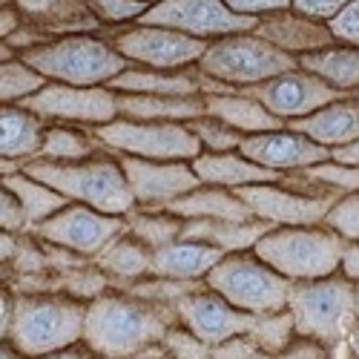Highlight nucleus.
<instances>
[{
  "label": "nucleus",
  "instance_id": "1",
  "mask_svg": "<svg viewBox=\"0 0 359 359\" xmlns=\"http://www.w3.org/2000/svg\"><path fill=\"white\" fill-rule=\"evenodd\" d=\"M175 308L156 305L133 293H101L86 302L83 345L101 359H133L164 342Z\"/></svg>",
  "mask_w": 359,
  "mask_h": 359
},
{
  "label": "nucleus",
  "instance_id": "2",
  "mask_svg": "<svg viewBox=\"0 0 359 359\" xmlns=\"http://www.w3.org/2000/svg\"><path fill=\"white\" fill-rule=\"evenodd\" d=\"M86 302L64 293H18L9 342L29 359H43L83 342Z\"/></svg>",
  "mask_w": 359,
  "mask_h": 359
},
{
  "label": "nucleus",
  "instance_id": "3",
  "mask_svg": "<svg viewBox=\"0 0 359 359\" xmlns=\"http://www.w3.org/2000/svg\"><path fill=\"white\" fill-rule=\"evenodd\" d=\"M32 178L49 184L72 204L93 207L107 216L127 219L135 210V198L127 184V175L121 170V161L109 153L95 156L78 164H49V161H29L26 170Z\"/></svg>",
  "mask_w": 359,
  "mask_h": 359
},
{
  "label": "nucleus",
  "instance_id": "4",
  "mask_svg": "<svg viewBox=\"0 0 359 359\" xmlns=\"http://www.w3.org/2000/svg\"><path fill=\"white\" fill-rule=\"evenodd\" d=\"M299 61L264 38L248 32V35H230L210 41L204 57L198 61L204 81V95H224L236 89H250L259 83L273 81L290 69H296Z\"/></svg>",
  "mask_w": 359,
  "mask_h": 359
},
{
  "label": "nucleus",
  "instance_id": "5",
  "mask_svg": "<svg viewBox=\"0 0 359 359\" xmlns=\"http://www.w3.org/2000/svg\"><path fill=\"white\" fill-rule=\"evenodd\" d=\"M49 83L107 86L133 64L101 35H69L20 55Z\"/></svg>",
  "mask_w": 359,
  "mask_h": 359
},
{
  "label": "nucleus",
  "instance_id": "6",
  "mask_svg": "<svg viewBox=\"0 0 359 359\" xmlns=\"http://www.w3.org/2000/svg\"><path fill=\"white\" fill-rule=\"evenodd\" d=\"M345 250L348 245L325 224L273 227L253 248V253L264 264H271L276 273H282L290 282H316L342 273Z\"/></svg>",
  "mask_w": 359,
  "mask_h": 359
},
{
  "label": "nucleus",
  "instance_id": "7",
  "mask_svg": "<svg viewBox=\"0 0 359 359\" xmlns=\"http://www.w3.org/2000/svg\"><path fill=\"white\" fill-rule=\"evenodd\" d=\"M287 311L296 325V337L337 348L348 339L351 325L359 319L356 282H351L345 273L316 282H293Z\"/></svg>",
  "mask_w": 359,
  "mask_h": 359
},
{
  "label": "nucleus",
  "instance_id": "8",
  "mask_svg": "<svg viewBox=\"0 0 359 359\" xmlns=\"http://www.w3.org/2000/svg\"><path fill=\"white\" fill-rule=\"evenodd\" d=\"M204 285L224 296L227 302L245 313L267 316L287 311V299L293 282L276 273L271 264H264L253 250L250 253H230L224 256L210 273Z\"/></svg>",
  "mask_w": 359,
  "mask_h": 359
},
{
  "label": "nucleus",
  "instance_id": "9",
  "mask_svg": "<svg viewBox=\"0 0 359 359\" xmlns=\"http://www.w3.org/2000/svg\"><path fill=\"white\" fill-rule=\"evenodd\" d=\"M95 141L109 156H130L147 161H193L204 149L187 124H158V121H115L93 130Z\"/></svg>",
  "mask_w": 359,
  "mask_h": 359
},
{
  "label": "nucleus",
  "instance_id": "10",
  "mask_svg": "<svg viewBox=\"0 0 359 359\" xmlns=\"http://www.w3.org/2000/svg\"><path fill=\"white\" fill-rule=\"evenodd\" d=\"M112 46L121 52L133 67L158 69V72H182L198 67V61L207 52V41L182 35L175 29L164 26H147L133 23L112 35Z\"/></svg>",
  "mask_w": 359,
  "mask_h": 359
},
{
  "label": "nucleus",
  "instance_id": "11",
  "mask_svg": "<svg viewBox=\"0 0 359 359\" xmlns=\"http://www.w3.org/2000/svg\"><path fill=\"white\" fill-rule=\"evenodd\" d=\"M147 26L175 29L182 35L198 41H219L230 35H248L259 26V18L236 15L224 6V0H158L138 20Z\"/></svg>",
  "mask_w": 359,
  "mask_h": 359
},
{
  "label": "nucleus",
  "instance_id": "12",
  "mask_svg": "<svg viewBox=\"0 0 359 359\" xmlns=\"http://www.w3.org/2000/svg\"><path fill=\"white\" fill-rule=\"evenodd\" d=\"M20 107L41 115L49 124H69L95 130L115 118H121L118 109V93L109 86H69V83H46L38 95L26 98Z\"/></svg>",
  "mask_w": 359,
  "mask_h": 359
},
{
  "label": "nucleus",
  "instance_id": "13",
  "mask_svg": "<svg viewBox=\"0 0 359 359\" xmlns=\"http://www.w3.org/2000/svg\"><path fill=\"white\" fill-rule=\"evenodd\" d=\"M124 233H127V219L98 213L83 204H67L61 213H55L52 219H46L41 227L32 230L38 242L86 259L101 256Z\"/></svg>",
  "mask_w": 359,
  "mask_h": 359
},
{
  "label": "nucleus",
  "instance_id": "14",
  "mask_svg": "<svg viewBox=\"0 0 359 359\" xmlns=\"http://www.w3.org/2000/svg\"><path fill=\"white\" fill-rule=\"evenodd\" d=\"M236 93L256 98L262 107H267V112H273L285 124L302 121V118L313 115L316 109L348 98L345 93L334 89L331 83H325L322 78L305 72L302 67H296V69H290L273 81H267V83H259L250 89H236Z\"/></svg>",
  "mask_w": 359,
  "mask_h": 359
},
{
  "label": "nucleus",
  "instance_id": "15",
  "mask_svg": "<svg viewBox=\"0 0 359 359\" xmlns=\"http://www.w3.org/2000/svg\"><path fill=\"white\" fill-rule=\"evenodd\" d=\"M175 319L207 348H216L233 337H245L256 325L253 313L233 308L224 296H219L207 285H198L175 305Z\"/></svg>",
  "mask_w": 359,
  "mask_h": 359
},
{
  "label": "nucleus",
  "instance_id": "16",
  "mask_svg": "<svg viewBox=\"0 0 359 359\" xmlns=\"http://www.w3.org/2000/svg\"><path fill=\"white\" fill-rule=\"evenodd\" d=\"M236 196L242 198L259 222L273 227H319L339 196H305L285 184H253L238 187Z\"/></svg>",
  "mask_w": 359,
  "mask_h": 359
},
{
  "label": "nucleus",
  "instance_id": "17",
  "mask_svg": "<svg viewBox=\"0 0 359 359\" xmlns=\"http://www.w3.org/2000/svg\"><path fill=\"white\" fill-rule=\"evenodd\" d=\"M133 198L141 210H167L172 201L201 187L190 161H147L118 156Z\"/></svg>",
  "mask_w": 359,
  "mask_h": 359
},
{
  "label": "nucleus",
  "instance_id": "18",
  "mask_svg": "<svg viewBox=\"0 0 359 359\" xmlns=\"http://www.w3.org/2000/svg\"><path fill=\"white\" fill-rule=\"evenodd\" d=\"M242 156H248L250 161H256L259 167L271 170V172H296V170H308L316 164L331 161L334 153L325 149L319 144H313L311 138H305L302 133L293 130H276V133H262V135H248L242 141Z\"/></svg>",
  "mask_w": 359,
  "mask_h": 359
},
{
  "label": "nucleus",
  "instance_id": "19",
  "mask_svg": "<svg viewBox=\"0 0 359 359\" xmlns=\"http://www.w3.org/2000/svg\"><path fill=\"white\" fill-rule=\"evenodd\" d=\"M23 23L35 26L49 41L69 35H101L104 23L93 15L86 0H12Z\"/></svg>",
  "mask_w": 359,
  "mask_h": 359
},
{
  "label": "nucleus",
  "instance_id": "20",
  "mask_svg": "<svg viewBox=\"0 0 359 359\" xmlns=\"http://www.w3.org/2000/svg\"><path fill=\"white\" fill-rule=\"evenodd\" d=\"M253 35L264 38L267 43H273L285 55L296 57V61L302 55H311V52H319V49H327V46H337V38L331 35L327 23L311 20V18L299 15L293 9L279 12V15L259 18V26L253 29Z\"/></svg>",
  "mask_w": 359,
  "mask_h": 359
},
{
  "label": "nucleus",
  "instance_id": "21",
  "mask_svg": "<svg viewBox=\"0 0 359 359\" xmlns=\"http://www.w3.org/2000/svg\"><path fill=\"white\" fill-rule=\"evenodd\" d=\"M198 182L207 187H222V190H238V187H253V184H276L282 182L279 172H271L250 161L242 153H201L190 161Z\"/></svg>",
  "mask_w": 359,
  "mask_h": 359
},
{
  "label": "nucleus",
  "instance_id": "22",
  "mask_svg": "<svg viewBox=\"0 0 359 359\" xmlns=\"http://www.w3.org/2000/svg\"><path fill=\"white\" fill-rule=\"evenodd\" d=\"M287 130L302 133L313 144L334 153V149H342V147L359 141V104L353 101V95H348L342 101H334V104L316 109L313 115L302 118V121L287 124Z\"/></svg>",
  "mask_w": 359,
  "mask_h": 359
},
{
  "label": "nucleus",
  "instance_id": "23",
  "mask_svg": "<svg viewBox=\"0 0 359 359\" xmlns=\"http://www.w3.org/2000/svg\"><path fill=\"white\" fill-rule=\"evenodd\" d=\"M224 259L222 250L201 245V242H190V238H178L172 245H164L158 250H153V267H149V276L158 279H172V282H204L207 273Z\"/></svg>",
  "mask_w": 359,
  "mask_h": 359
},
{
  "label": "nucleus",
  "instance_id": "24",
  "mask_svg": "<svg viewBox=\"0 0 359 359\" xmlns=\"http://www.w3.org/2000/svg\"><path fill=\"white\" fill-rule=\"evenodd\" d=\"M46 130L49 121L29 112L26 107L20 104L4 107L0 109V156H4V161H18L26 170L29 161L41 156Z\"/></svg>",
  "mask_w": 359,
  "mask_h": 359
},
{
  "label": "nucleus",
  "instance_id": "25",
  "mask_svg": "<svg viewBox=\"0 0 359 359\" xmlns=\"http://www.w3.org/2000/svg\"><path fill=\"white\" fill-rule=\"evenodd\" d=\"M204 75L198 67L182 72H158L130 67L107 86L118 95H204Z\"/></svg>",
  "mask_w": 359,
  "mask_h": 359
},
{
  "label": "nucleus",
  "instance_id": "26",
  "mask_svg": "<svg viewBox=\"0 0 359 359\" xmlns=\"http://www.w3.org/2000/svg\"><path fill=\"white\" fill-rule=\"evenodd\" d=\"M271 230H273V224L259 222V219H253V222L193 219V222H184V236L182 238L210 245V248L222 250L224 256H230V253H250Z\"/></svg>",
  "mask_w": 359,
  "mask_h": 359
},
{
  "label": "nucleus",
  "instance_id": "27",
  "mask_svg": "<svg viewBox=\"0 0 359 359\" xmlns=\"http://www.w3.org/2000/svg\"><path fill=\"white\" fill-rule=\"evenodd\" d=\"M204 109L216 121L233 127L236 133L248 135H262V133H276L285 130L287 124L279 121L273 112H267L256 98L238 95V93H224V95H204Z\"/></svg>",
  "mask_w": 359,
  "mask_h": 359
},
{
  "label": "nucleus",
  "instance_id": "28",
  "mask_svg": "<svg viewBox=\"0 0 359 359\" xmlns=\"http://www.w3.org/2000/svg\"><path fill=\"white\" fill-rule=\"evenodd\" d=\"M121 118L158 124H190L207 115L204 95H118Z\"/></svg>",
  "mask_w": 359,
  "mask_h": 359
},
{
  "label": "nucleus",
  "instance_id": "29",
  "mask_svg": "<svg viewBox=\"0 0 359 359\" xmlns=\"http://www.w3.org/2000/svg\"><path fill=\"white\" fill-rule=\"evenodd\" d=\"M167 210L184 222L193 219H213V222H253L256 216L250 213V207L238 198L233 190H222V187H196L193 193L182 196L178 201H172Z\"/></svg>",
  "mask_w": 359,
  "mask_h": 359
},
{
  "label": "nucleus",
  "instance_id": "30",
  "mask_svg": "<svg viewBox=\"0 0 359 359\" xmlns=\"http://www.w3.org/2000/svg\"><path fill=\"white\" fill-rule=\"evenodd\" d=\"M299 67L305 72L322 78L325 83H331L334 89L345 95H353L359 89V49L353 46H327L311 55L299 57Z\"/></svg>",
  "mask_w": 359,
  "mask_h": 359
},
{
  "label": "nucleus",
  "instance_id": "31",
  "mask_svg": "<svg viewBox=\"0 0 359 359\" xmlns=\"http://www.w3.org/2000/svg\"><path fill=\"white\" fill-rule=\"evenodd\" d=\"M4 190H9L20 207L26 210V219H29V233L35 227H41L46 219H52L55 213H61L67 204H72L69 198H64L57 190H52L49 184L38 182L29 172H15V175H4Z\"/></svg>",
  "mask_w": 359,
  "mask_h": 359
},
{
  "label": "nucleus",
  "instance_id": "32",
  "mask_svg": "<svg viewBox=\"0 0 359 359\" xmlns=\"http://www.w3.org/2000/svg\"><path fill=\"white\" fill-rule=\"evenodd\" d=\"M95 264H98V271L133 285V282H141L149 276L153 250L147 245H141L138 238H133L130 233H124V236H118L101 256H95Z\"/></svg>",
  "mask_w": 359,
  "mask_h": 359
},
{
  "label": "nucleus",
  "instance_id": "33",
  "mask_svg": "<svg viewBox=\"0 0 359 359\" xmlns=\"http://www.w3.org/2000/svg\"><path fill=\"white\" fill-rule=\"evenodd\" d=\"M101 144L95 141L93 130H78L69 124H49L43 135L41 156L35 161H49V164H78L98 156Z\"/></svg>",
  "mask_w": 359,
  "mask_h": 359
},
{
  "label": "nucleus",
  "instance_id": "34",
  "mask_svg": "<svg viewBox=\"0 0 359 359\" xmlns=\"http://www.w3.org/2000/svg\"><path fill=\"white\" fill-rule=\"evenodd\" d=\"M127 233L149 250H158L184 236V219L172 216L170 210H141V207H135L127 216Z\"/></svg>",
  "mask_w": 359,
  "mask_h": 359
},
{
  "label": "nucleus",
  "instance_id": "35",
  "mask_svg": "<svg viewBox=\"0 0 359 359\" xmlns=\"http://www.w3.org/2000/svg\"><path fill=\"white\" fill-rule=\"evenodd\" d=\"M46 83L49 81L18 55L12 61H4V67H0V104L4 107L23 104L26 98L38 95Z\"/></svg>",
  "mask_w": 359,
  "mask_h": 359
},
{
  "label": "nucleus",
  "instance_id": "36",
  "mask_svg": "<svg viewBox=\"0 0 359 359\" xmlns=\"http://www.w3.org/2000/svg\"><path fill=\"white\" fill-rule=\"evenodd\" d=\"M250 337H253V342L259 345L262 353H279V351H285L296 339V325H293L290 311L256 316V325H253Z\"/></svg>",
  "mask_w": 359,
  "mask_h": 359
},
{
  "label": "nucleus",
  "instance_id": "37",
  "mask_svg": "<svg viewBox=\"0 0 359 359\" xmlns=\"http://www.w3.org/2000/svg\"><path fill=\"white\" fill-rule=\"evenodd\" d=\"M187 127L196 133L204 153H238V149H242V141H245L242 133H236L233 127L216 121L210 115L196 118V121H190Z\"/></svg>",
  "mask_w": 359,
  "mask_h": 359
},
{
  "label": "nucleus",
  "instance_id": "38",
  "mask_svg": "<svg viewBox=\"0 0 359 359\" xmlns=\"http://www.w3.org/2000/svg\"><path fill=\"white\" fill-rule=\"evenodd\" d=\"M325 227L334 230L345 245H359V190L334 201L331 213L325 216Z\"/></svg>",
  "mask_w": 359,
  "mask_h": 359
},
{
  "label": "nucleus",
  "instance_id": "39",
  "mask_svg": "<svg viewBox=\"0 0 359 359\" xmlns=\"http://www.w3.org/2000/svg\"><path fill=\"white\" fill-rule=\"evenodd\" d=\"M86 4L104 26L138 23L149 9V4H144V0H86Z\"/></svg>",
  "mask_w": 359,
  "mask_h": 359
},
{
  "label": "nucleus",
  "instance_id": "40",
  "mask_svg": "<svg viewBox=\"0 0 359 359\" xmlns=\"http://www.w3.org/2000/svg\"><path fill=\"white\" fill-rule=\"evenodd\" d=\"M164 348H167L170 359H210V348L198 342L190 331H184L182 325H172L167 331Z\"/></svg>",
  "mask_w": 359,
  "mask_h": 359
},
{
  "label": "nucleus",
  "instance_id": "41",
  "mask_svg": "<svg viewBox=\"0 0 359 359\" xmlns=\"http://www.w3.org/2000/svg\"><path fill=\"white\" fill-rule=\"evenodd\" d=\"M327 29L337 38L339 46H353L359 49V0L348 4L334 20H327Z\"/></svg>",
  "mask_w": 359,
  "mask_h": 359
},
{
  "label": "nucleus",
  "instance_id": "42",
  "mask_svg": "<svg viewBox=\"0 0 359 359\" xmlns=\"http://www.w3.org/2000/svg\"><path fill=\"white\" fill-rule=\"evenodd\" d=\"M224 6L245 18H267L293 9V0H224Z\"/></svg>",
  "mask_w": 359,
  "mask_h": 359
},
{
  "label": "nucleus",
  "instance_id": "43",
  "mask_svg": "<svg viewBox=\"0 0 359 359\" xmlns=\"http://www.w3.org/2000/svg\"><path fill=\"white\" fill-rule=\"evenodd\" d=\"M259 359H331V348H325L322 342L296 337L285 351L279 353H259Z\"/></svg>",
  "mask_w": 359,
  "mask_h": 359
},
{
  "label": "nucleus",
  "instance_id": "44",
  "mask_svg": "<svg viewBox=\"0 0 359 359\" xmlns=\"http://www.w3.org/2000/svg\"><path fill=\"white\" fill-rule=\"evenodd\" d=\"M0 227H4V233H23L29 230V219H26V210L20 207V201L0 187Z\"/></svg>",
  "mask_w": 359,
  "mask_h": 359
},
{
  "label": "nucleus",
  "instance_id": "45",
  "mask_svg": "<svg viewBox=\"0 0 359 359\" xmlns=\"http://www.w3.org/2000/svg\"><path fill=\"white\" fill-rule=\"evenodd\" d=\"M348 4H353V0H293V12L305 15L311 20H319V23H327V20H334Z\"/></svg>",
  "mask_w": 359,
  "mask_h": 359
},
{
  "label": "nucleus",
  "instance_id": "46",
  "mask_svg": "<svg viewBox=\"0 0 359 359\" xmlns=\"http://www.w3.org/2000/svg\"><path fill=\"white\" fill-rule=\"evenodd\" d=\"M259 345L253 342L250 334L245 337H233L216 348H210V359H259Z\"/></svg>",
  "mask_w": 359,
  "mask_h": 359
},
{
  "label": "nucleus",
  "instance_id": "47",
  "mask_svg": "<svg viewBox=\"0 0 359 359\" xmlns=\"http://www.w3.org/2000/svg\"><path fill=\"white\" fill-rule=\"evenodd\" d=\"M15 302H18V293L15 290H4L0 293V337H9V327L15 319Z\"/></svg>",
  "mask_w": 359,
  "mask_h": 359
},
{
  "label": "nucleus",
  "instance_id": "48",
  "mask_svg": "<svg viewBox=\"0 0 359 359\" xmlns=\"http://www.w3.org/2000/svg\"><path fill=\"white\" fill-rule=\"evenodd\" d=\"M23 26V18H20V12L15 9V6H4V12H0V38H12L18 29Z\"/></svg>",
  "mask_w": 359,
  "mask_h": 359
},
{
  "label": "nucleus",
  "instance_id": "49",
  "mask_svg": "<svg viewBox=\"0 0 359 359\" xmlns=\"http://www.w3.org/2000/svg\"><path fill=\"white\" fill-rule=\"evenodd\" d=\"M342 273L359 285V245H348L345 259H342Z\"/></svg>",
  "mask_w": 359,
  "mask_h": 359
},
{
  "label": "nucleus",
  "instance_id": "50",
  "mask_svg": "<svg viewBox=\"0 0 359 359\" xmlns=\"http://www.w3.org/2000/svg\"><path fill=\"white\" fill-rule=\"evenodd\" d=\"M43 359H101V356H95L93 351H89V348L81 342V345H75V348L57 351V353H52V356H43Z\"/></svg>",
  "mask_w": 359,
  "mask_h": 359
},
{
  "label": "nucleus",
  "instance_id": "51",
  "mask_svg": "<svg viewBox=\"0 0 359 359\" xmlns=\"http://www.w3.org/2000/svg\"><path fill=\"white\" fill-rule=\"evenodd\" d=\"M334 161L359 167V141H353V144H348V147H342V149H334Z\"/></svg>",
  "mask_w": 359,
  "mask_h": 359
},
{
  "label": "nucleus",
  "instance_id": "52",
  "mask_svg": "<svg viewBox=\"0 0 359 359\" xmlns=\"http://www.w3.org/2000/svg\"><path fill=\"white\" fill-rule=\"evenodd\" d=\"M345 345H348L351 356H353V359H359V319L351 325V331H348V339H345Z\"/></svg>",
  "mask_w": 359,
  "mask_h": 359
},
{
  "label": "nucleus",
  "instance_id": "53",
  "mask_svg": "<svg viewBox=\"0 0 359 359\" xmlns=\"http://www.w3.org/2000/svg\"><path fill=\"white\" fill-rule=\"evenodd\" d=\"M0 245H4V250H0V259H12V253L18 250V245H15V233H4L0 236Z\"/></svg>",
  "mask_w": 359,
  "mask_h": 359
},
{
  "label": "nucleus",
  "instance_id": "54",
  "mask_svg": "<svg viewBox=\"0 0 359 359\" xmlns=\"http://www.w3.org/2000/svg\"><path fill=\"white\" fill-rule=\"evenodd\" d=\"M0 359H29V356H23V353L15 351L9 342H4V345H0Z\"/></svg>",
  "mask_w": 359,
  "mask_h": 359
},
{
  "label": "nucleus",
  "instance_id": "55",
  "mask_svg": "<svg viewBox=\"0 0 359 359\" xmlns=\"http://www.w3.org/2000/svg\"><path fill=\"white\" fill-rule=\"evenodd\" d=\"M331 359H353V356H351V351H348V345L342 342V345H337V348H331Z\"/></svg>",
  "mask_w": 359,
  "mask_h": 359
},
{
  "label": "nucleus",
  "instance_id": "56",
  "mask_svg": "<svg viewBox=\"0 0 359 359\" xmlns=\"http://www.w3.org/2000/svg\"><path fill=\"white\" fill-rule=\"evenodd\" d=\"M356 311H359V285H356Z\"/></svg>",
  "mask_w": 359,
  "mask_h": 359
},
{
  "label": "nucleus",
  "instance_id": "57",
  "mask_svg": "<svg viewBox=\"0 0 359 359\" xmlns=\"http://www.w3.org/2000/svg\"><path fill=\"white\" fill-rule=\"evenodd\" d=\"M353 101H356V104H359V89H356V93H353Z\"/></svg>",
  "mask_w": 359,
  "mask_h": 359
},
{
  "label": "nucleus",
  "instance_id": "58",
  "mask_svg": "<svg viewBox=\"0 0 359 359\" xmlns=\"http://www.w3.org/2000/svg\"><path fill=\"white\" fill-rule=\"evenodd\" d=\"M144 4H149V6H153V4H158V0H144Z\"/></svg>",
  "mask_w": 359,
  "mask_h": 359
}]
</instances>
